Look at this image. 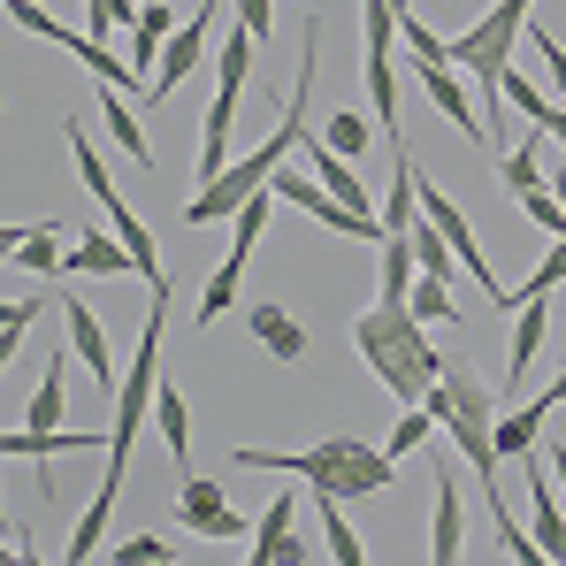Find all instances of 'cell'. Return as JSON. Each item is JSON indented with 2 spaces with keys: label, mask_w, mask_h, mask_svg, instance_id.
Listing matches in <instances>:
<instances>
[{
  "label": "cell",
  "mask_w": 566,
  "mask_h": 566,
  "mask_svg": "<svg viewBox=\"0 0 566 566\" xmlns=\"http://www.w3.org/2000/svg\"><path fill=\"white\" fill-rule=\"evenodd\" d=\"M177 521H185L191 536H214V544H230L245 521L230 513V497H222V482H207V474H185L177 482Z\"/></svg>",
  "instance_id": "5b68a950"
},
{
  "label": "cell",
  "mask_w": 566,
  "mask_h": 566,
  "mask_svg": "<svg viewBox=\"0 0 566 566\" xmlns=\"http://www.w3.org/2000/svg\"><path fill=\"white\" fill-rule=\"evenodd\" d=\"M99 115H107V138L138 161V169H154V146H146V130L130 123V107H123V85H99Z\"/></svg>",
  "instance_id": "ac0fdd59"
},
{
  "label": "cell",
  "mask_w": 566,
  "mask_h": 566,
  "mask_svg": "<svg viewBox=\"0 0 566 566\" xmlns=\"http://www.w3.org/2000/svg\"><path fill=\"white\" fill-rule=\"evenodd\" d=\"M544 329H552V291H528V298H521V329H513V353H505V382H513V390H521V376H528V360H536Z\"/></svg>",
  "instance_id": "7c38bea8"
},
{
  "label": "cell",
  "mask_w": 566,
  "mask_h": 566,
  "mask_svg": "<svg viewBox=\"0 0 566 566\" xmlns=\"http://www.w3.org/2000/svg\"><path fill=\"white\" fill-rule=\"evenodd\" d=\"M406 245H413V261H421V276H460V253H452V238L429 222V214H413V230H406Z\"/></svg>",
  "instance_id": "ffe728a7"
},
{
  "label": "cell",
  "mask_w": 566,
  "mask_h": 566,
  "mask_svg": "<svg viewBox=\"0 0 566 566\" xmlns=\"http://www.w3.org/2000/svg\"><path fill=\"white\" fill-rule=\"evenodd\" d=\"M253 54H261L253 31H230V39L214 46V99H207V123H199V185H214V177L230 169V115H238V99H245Z\"/></svg>",
  "instance_id": "3957f363"
},
{
  "label": "cell",
  "mask_w": 566,
  "mask_h": 566,
  "mask_svg": "<svg viewBox=\"0 0 566 566\" xmlns=\"http://www.w3.org/2000/svg\"><path fill=\"white\" fill-rule=\"evenodd\" d=\"M62 322H70V353H77V360H85V368H93V390H107V406H115V360H107V337H99V314L93 306H85V298H77V291H70V298H62Z\"/></svg>",
  "instance_id": "9c48e42d"
},
{
  "label": "cell",
  "mask_w": 566,
  "mask_h": 566,
  "mask_svg": "<svg viewBox=\"0 0 566 566\" xmlns=\"http://www.w3.org/2000/svg\"><path fill=\"white\" fill-rule=\"evenodd\" d=\"M368 130H376V115H353V107H337V115H329V130H322V146H337V154L353 161V154L368 146Z\"/></svg>",
  "instance_id": "484cf974"
},
{
  "label": "cell",
  "mask_w": 566,
  "mask_h": 566,
  "mask_svg": "<svg viewBox=\"0 0 566 566\" xmlns=\"http://www.w3.org/2000/svg\"><path fill=\"white\" fill-rule=\"evenodd\" d=\"M62 276H138V261H130V245L115 230H85L70 245V261H62Z\"/></svg>",
  "instance_id": "30bf717a"
},
{
  "label": "cell",
  "mask_w": 566,
  "mask_h": 566,
  "mask_svg": "<svg viewBox=\"0 0 566 566\" xmlns=\"http://www.w3.org/2000/svg\"><path fill=\"white\" fill-rule=\"evenodd\" d=\"M337 505H345V497H322V490H314V513H322V536H329V552H337L345 566H360L368 552H360V536L345 528V513H337Z\"/></svg>",
  "instance_id": "cb8c5ba5"
},
{
  "label": "cell",
  "mask_w": 566,
  "mask_h": 566,
  "mask_svg": "<svg viewBox=\"0 0 566 566\" xmlns=\"http://www.w3.org/2000/svg\"><path fill=\"white\" fill-rule=\"evenodd\" d=\"M154 421H161V444H169V460H185L191 452V406L177 382H161V398H154Z\"/></svg>",
  "instance_id": "44dd1931"
},
{
  "label": "cell",
  "mask_w": 566,
  "mask_h": 566,
  "mask_svg": "<svg viewBox=\"0 0 566 566\" xmlns=\"http://www.w3.org/2000/svg\"><path fill=\"white\" fill-rule=\"evenodd\" d=\"M291 513H298V505H291V497H269V505H261V528H253V559L261 566H298L306 559V544H298V536H291Z\"/></svg>",
  "instance_id": "8fae6325"
},
{
  "label": "cell",
  "mask_w": 566,
  "mask_h": 566,
  "mask_svg": "<svg viewBox=\"0 0 566 566\" xmlns=\"http://www.w3.org/2000/svg\"><path fill=\"white\" fill-rule=\"evenodd\" d=\"M497 93H505V107H521V115H528L536 130H552V115H559V107L544 99V85H528L521 70H505V77H497Z\"/></svg>",
  "instance_id": "603a6c76"
},
{
  "label": "cell",
  "mask_w": 566,
  "mask_h": 566,
  "mask_svg": "<svg viewBox=\"0 0 566 566\" xmlns=\"http://www.w3.org/2000/svg\"><path fill=\"white\" fill-rule=\"evenodd\" d=\"M552 191H559V207H566V177H552Z\"/></svg>",
  "instance_id": "836d02e7"
},
{
  "label": "cell",
  "mask_w": 566,
  "mask_h": 566,
  "mask_svg": "<svg viewBox=\"0 0 566 566\" xmlns=\"http://www.w3.org/2000/svg\"><path fill=\"white\" fill-rule=\"evenodd\" d=\"M497 177H505V191H513V199H521V191H536V185H544V177H536V146L505 154V161H497Z\"/></svg>",
  "instance_id": "4316f807"
},
{
  "label": "cell",
  "mask_w": 566,
  "mask_h": 566,
  "mask_svg": "<svg viewBox=\"0 0 566 566\" xmlns=\"http://www.w3.org/2000/svg\"><path fill=\"white\" fill-rule=\"evenodd\" d=\"M177 39V15L161 8V0H146L138 8V23H130V70H146L154 77V62H161V46Z\"/></svg>",
  "instance_id": "5bb4252c"
},
{
  "label": "cell",
  "mask_w": 566,
  "mask_h": 566,
  "mask_svg": "<svg viewBox=\"0 0 566 566\" xmlns=\"http://www.w3.org/2000/svg\"><path fill=\"white\" fill-rule=\"evenodd\" d=\"M528 8H536V0H490L468 31L452 39V70H468L482 93H497V77L513 70V39L528 31ZM497 99H505V93H497Z\"/></svg>",
  "instance_id": "277c9868"
},
{
  "label": "cell",
  "mask_w": 566,
  "mask_h": 566,
  "mask_svg": "<svg viewBox=\"0 0 566 566\" xmlns=\"http://www.w3.org/2000/svg\"><path fill=\"white\" fill-rule=\"evenodd\" d=\"M552 406H559V398H552V390H536L521 413H505V421H497V452H505V460L536 452V437H544V413H552Z\"/></svg>",
  "instance_id": "2e32d148"
},
{
  "label": "cell",
  "mask_w": 566,
  "mask_h": 566,
  "mask_svg": "<svg viewBox=\"0 0 566 566\" xmlns=\"http://www.w3.org/2000/svg\"><path fill=\"white\" fill-rule=\"evenodd\" d=\"M62 138H70V154H77V177H85V191H93V199H99V214H107V207H115L123 191H115V177H107V161H99L93 130H85L77 115H62Z\"/></svg>",
  "instance_id": "4fadbf2b"
},
{
  "label": "cell",
  "mask_w": 566,
  "mask_h": 566,
  "mask_svg": "<svg viewBox=\"0 0 566 566\" xmlns=\"http://www.w3.org/2000/svg\"><path fill=\"white\" fill-rule=\"evenodd\" d=\"M521 468H528V497H536V544H544V559L566 566V505H559V474L552 460H536V452H521Z\"/></svg>",
  "instance_id": "ba28073f"
},
{
  "label": "cell",
  "mask_w": 566,
  "mask_h": 566,
  "mask_svg": "<svg viewBox=\"0 0 566 566\" xmlns=\"http://www.w3.org/2000/svg\"><path fill=\"white\" fill-rule=\"evenodd\" d=\"M421 406L444 421L452 452L474 468L482 505H490V513H505V490H497V468H505V452H497V390H490V382H474L468 368H444V376L429 382V398H421Z\"/></svg>",
  "instance_id": "7a4b0ae2"
},
{
  "label": "cell",
  "mask_w": 566,
  "mask_h": 566,
  "mask_svg": "<svg viewBox=\"0 0 566 566\" xmlns=\"http://www.w3.org/2000/svg\"><path fill=\"white\" fill-rule=\"evenodd\" d=\"M528 39H536V54H544V70H552V85L566 93V46L552 39V31H536V23H528Z\"/></svg>",
  "instance_id": "4dcf8cb0"
},
{
  "label": "cell",
  "mask_w": 566,
  "mask_h": 566,
  "mask_svg": "<svg viewBox=\"0 0 566 566\" xmlns=\"http://www.w3.org/2000/svg\"><path fill=\"white\" fill-rule=\"evenodd\" d=\"M0 322H8V329H0V353H15V345H23V329L39 322V298H8V314H0Z\"/></svg>",
  "instance_id": "f1b7e54d"
},
{
  "label": "cell",
  "mask_w": 566,
  "mask_h": 566,
  "mask_svg": "<svg viewBox=\"0 0 566 566\" xmlns=\"http://www.w3.org/2000/svg\"><path fill=\"white\" fill-rule=\"evenodd\" d=\"M552 398H566V368H559V382H552Z\"/></svg>",
  "instance_id": "d6a6232c"
},
{
  "label": "cell",
  "mask_w": 566,
  "mask_h": 566,
  "mask_svg": "<svg viewBox=\"0 0 566 566\" xmlns=\"http://www.w3.org/2000/svg\"><path fill=\"white\" fill-rule=\"evenodd\" d=\"M230 8H238V31H253L261 46L276 39V0H230Z\"/></svg>",
  "instance_id": "83f0119b"
},
{
  "label": "cell",
  "mask_w": 566,
  "mask_h": 566,
  "mask_svg": "<svg viewBox=\"0 0 566 566\" xmlns=\"http://www.w3.org/2000/svg\"><path fill=\"white\" fill-rule=\"evenodd\" d=\"M245 322H253V337H261V345H269L276 360H306V329H298V322L283 314L276 298H261V306H253Z\"/></svg>",
  "instance_id": "e0dca14e"
},
{
  "label": "cell",
  "mask_w": 566,
  "mask_h": 566,
  "mask_svg": "<svg viewBox=\"0 0 566 566\" xmlns=\"http://www.w3.org/2000/svg\"><path fill=\"white\" fill-rule=\"evenodd\" d=\"M406 306H413L421 322H452V276H413Z\"/></svg>",
  "instance_id": "d4e9b609"
},
{
  "label": "cell",
  "mask_w": 566,
  "mask_h": 566,
  "mask_svg": "<svg viewBox=\"0 0 566 566\" xmlns=\"http://www.w3.org/2000/svg\"><path fill=\"white\" fill-rule=\"evenodd\" d=\"M552 452V474H559V497H566V444H544Z\"/></svg>",
  "instance_id": "1f68e13d"
},
{
  "label": "cell",
  "mask_w": 566,
  "mask_h": 566,
  "mask_svg": "<svg viewBox=\"0 0 566 566\" xmlns=\"http://www.w3.org/2000/svg\"><path fill=\"white\" fill-rule=\"evenodd\" d=\"M437 429H444V421H437L429 406H398V421H390V437H382V444H390V460H406V452H421Z\"/></svg>",
  "instance_id": "7402d4cb"
},
{
  "label": "cell",
  "mask_w": 566,
  "mask_h": 566,
  "mask_svg": "<svg viewBox=\"0 0 566 566\" xmlns=\"http://www.w3.org/2000/svg\"><path fill=\"white\" fill-rule=\"evenodd\" d=\"M8 253L31 269V276H62V230H8Z\"/></svg>",
  "instance_id": "d6986e66"
},
{
  "label": "cell",
  "mask_w": 566,
  "mask_h": 566,
  "mask_svg": "<svg viewBox=\"0 0 566 566\" xmlns=\"http://www.w3.org/2000/svg\"><path fill=\"white\" fill-rule=\"evenodd\" d=\"M115 559H123V566H146V559L161 566V559H169V544H161V536H130V544H115Z\"/></svg>",
  "instance_id": "f546056e"
},
{
  "label": "cell",
  "mask_w": 566,
  "mask_h": 566,
  "mask_svg": "<svg viewBox=\"0 0 566 566\" xmlns=\"http://www.w3.org/2000/svg\"><path fill=\"white\" fill-rule=\"evenodd\" d=\"M107 230H115V238L130 245L138 276H169V269H161V245H154V230L138 222V207H130V199H115V207H107Z\"/></svg>",
  "instance_id": "9a60e30c"
},
{
  "label": "cell",
  "mask_w": 566,
  "mask_h": 566,
  "mask_svg": "<svg viewBox=\"0 0 566 566\" xmlns=\"http://www.w3.org/2000/svg\"><path fill=\"white\" fill-rule=\"evenodd\" d=\"M429 559L460 566L468 559V513H460V468L437 460V528H429Z\"/></svg>",
  "instance_id": "52a82bcc"
},
{
  "label": "cell",
  "mask_w": 566,
  "mask_h": 566,
  "mask_svg": "<svg viewBox=\"0 0 566 566\" xmlns=\"http://www.w3.org/2000/svg\"><path fill=\"white\" fill-rule=\"evenodd\" d=\"M353 345H360V360L376 368V382L398 398V406H421L429 382L452 368V360L429 345V329H421V314H413L406 298H376V306L353 322Z\"/></svg>",
  "instance_id": "6da1fadb"
},
{
  "label": "cell",
  "mask_w": 566,
  "mask_h": 566,
  "mask_svg": "<svg viewBox=\"0 0 566 566\" xmlns=\"http://www.w3.org/2000/svg\"><path fill=\"white\" fill-rule=\"evenodd\" d=\"M413 85L429 93V107H437V115H452V123H460V138L490 146V123L474 115V99H468V85H460V70H452V62H421V70H413Z\"/></svg>",
  "instance_id": "8992f818"
}]
</instances>
